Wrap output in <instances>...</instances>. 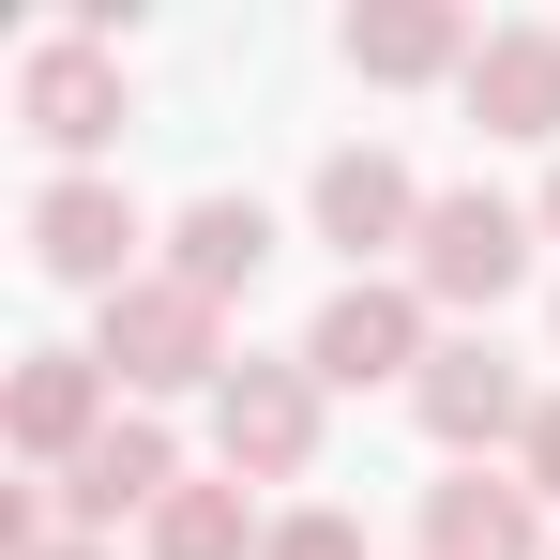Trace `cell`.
<instances>
[{
    "instance_id": "cell-18",
    "label": "cell",
    "mask_w": 560,
    "mask_h": 560,
    "mask_svg": "<svg viewBox=\"0 0 560 560\" xmlns=\"http://www.w3.org/2000/svg\"><path fill=\"white\" fill-rule=\"evenodd\" d=\"M530 228H546V243H560V167H546V197H530Z\"/></svg>"
},
{
    "instance_id": "cell-7",
    "label": "cell",
    "mask_w": 560,
    "mask_h": 560,
    "mask_svg": "<svg viewBox=\"0 0 560 560\" xmlns=\"http://www.w3.org/2000/svg\"><path fill=\"white\" fill-rule=\"evenodd\" d=\"M303 212H318V243H334L349 273H409V243H424V212H440V197L409 183V152H378V137H349V152H318V183H303Z\"/></svg>"
},
{
    "instance_id": "cell-9",
    "label": "cell",
    "mask_w": 560,
    "mask_h": 560,
    "mask_svg": "<svg viewBox=\"0 0 560 560\" xmlns=\"http://www.w3.org/2000/svg\"><path fill=\"white\" fill-rule=\"evenodd\" d=\"M15 121H31L61 167H92L106 137L137 121V92H121V46H106V31H46V46L15 61Z\"/></svg>"
},
{
    "instance_id": "cell-4",
    "label": "cell",
    "mask_w": 560,
    "mask_h": 560,
    "mask_svg": "<svg viewBox=\"0 0 560 560\" xmlns=\"http://www.w3.org/2000/svg\"><path fill=\"white\" fill-rule=\"evenodd\" d=\"M409 409H424V440L455 469H515V440H530L546 394H530V364H515L500 334H440V364L409 378Z\"/></svg>"
},
{
    "instance_id": "cell-6",
    "label": "cell",
    "mask_w": 560,
    "mask_h": 560,
    "mask_svg": "<svg viewBox=\"0 0 560 560\" xmlns=\"http://www.w3.org/2000/svg\"><path fill=\"white\" fill-rule=\"evenodd\" d=\"M137 243H152V212L106 183V167H46V183H31V273H61V288H92V303H121V288L152 273Z\"/></svg>"
},
{
    "instance_id": "cell-17",
    "label": "cell",
    "mask_w": 560,
    "mask_h": 560,
    "mask_svg": "<svg viewBox=\"0 0 560 560\" xmlns=\"http://www.w3.org/2000/svg\"><path fill=\"white\" fill-rule=\"evenodd\" d=\"M515 485H530V500H560V394L530 409V440H515Z\"/></svg>"
},
{
    "instance_id": "cell-13",
    "label": "cell",
    "mask_w": 560,
    "mask_h": 560,
    "mask_svg": "<svg viewBox=\"0 0 560 560\" xmlns=\"http://www.w3.org/2000/svg\"><path fill=\"white\" fill-rule=\"evenodd\" d=\"M424 560H560V530L515 469H440L424 485Z\"/></svg>"
},
{
    "instance_id": "cell-19",
    "label": "cell",
    "mask_w": 560,
    "mask_h": 560,
    "mask_svg": "<svg viewBox=\"0 0 560 560\" xmlns=\"http://www.w3.org/2000/svg\"><path fill=\"white\" fill-rule=\"evenodd\" d=\"M46 560H121V546H77V530H61V546H46Z\"/></svg>"
},
{
    "instance_id": "cell-2",
    "label": "cell",
    "mask_w": 560,
    "mask_h": 560,
    "mask_svg": "<svg viewBox=\"0 0 560 560\" xmlns=\"http://www.w3.org/2000/svg\"><path fill=\"white\" fill-rule=\"evenodd\" d=\"M530 243H546V228H530V197H485V183H455L440 212H424V243H409V288H424V303H440L455 334H485V318H500V303L530 288Z\"/></svg>"
},
{
    "instance_id": "cell-14",
    "label": "cell",
    "mask_w": 560,
    "mask_h": 560,
    "mask_svg": "<svg viewBox=\"0 0 560 560\" xmlns=\"http://www.w3.org/2000/svg\"><path fill=\"white\" fill-rule=\"evenodd\" d=\"M152 273H183L197 303H243V288L273 273V212H258V197H183V212H167V258H152Z\"/></svg>"
},
{
    "instance_id": "cell-1",
    "label": "cell",
    "mask_w": 560,
    "mask_h": 560,
    "mask_svg": "<svg viewBox=\"0 0 560 560\" xmlns=\"http://www.w3.org/2000/svg\"><path fill=\"white\" fill-rule=\"evenodd\" d=\"M92 364L121 378V409H152V394H228V303H197L183 273H137L121 303H92Z\"/></svg>"
},
{
    "instance_id": "cell-5",
    "label": "cell",
    "mask_w": 560,
    "mask_h": 560,
    "mask_svg": "<svg viewBox=\"0 0 560 560\" xmlns=\"http://www.w3.org/2000/svg\"><path fill=\"white\" fill-rule=\"evenodd\" d=\"M318 440H334V394H318V364L288 349V364H228V394H212V455H228V485H303L318 469Z\"/></svg>"
},
{
    "instance_id": "cell-15",
    "label": "cell",
    "mask_w": 560,
    "mask_h": 560,
    "mask_svg": "<svg viewBox=\"0 0 560 560\" xmlns=\"http://www.w3.org/2000/svg\"><path fill=\"white\" fill-rule=\"evenodd\" d=\"M137 546H152V560H258V546H273V515H258V485H228V469H212V485H183Z\"/></svg>"
},
{
    "instance_id": "cell-11",
    "label": "cell",
    "mask_w": 560,
    "mask_h": 560,
    "mask_svg": "<svg viewBox=\"0 0 560 560\" xmlns=\"http://www.w3.org/2000/svg\"><path fill=\"white\" fill-rule=\"evenodd\" d=\"M334 46H349L364 92H424V77H469V61H485V31H469L455 0H349Z\"/></svg>"
},
{
    "instance_id": "cell-10",
    "label": "cell",
    "mask_w": 560,
    "mask_h": 560,
    "mask_svg": "<svg viewBox=\"0 0 560 560\" xmlns=\"http://www.w3.org/2000/svg\"><path fill=\"white\" fill-rule=\"evenodd\" d=\"M183 485H197V469H183V440H167L152 409H121V424H106L92 455H77V469H61V485H46V500H61V530H77V546H106L121 515L152 530V515H167Z\"/></svg>"
},
{
    "instance_id": "cell-12",
    "label": "cell",
    "mask_w": 560,
    "mask_h": 560,
    "mask_svg": "<svg viewBox=\"0 0 560 560\" xmlns=\"http://www.w3.org/2000/svg\"><path fill=\"white\" fill-rule=\"evenodd\" d=\"M455 92H469L485 137H515V152H546V167H560V31L500 15V31H485V61H469Z\"/></svg>"
},
{
    "instance_id": "cell-3",
    "label": "cell",
    "mask_w": 560,
    "mask_h": 560,
    "mask_svg": "<svg viewBox=\"0 0 560 560\" xmlns=\"http://www.w3.org/2000/svg\"><path fill=\"white\" fill-rule=\"evenodd\" d=\"M303 364H318V394H378V378H424L440 364V303L409 273H349L318 318H303Z\"/></svg>"
},
{
    "instance_id": "cell-16",
    "label": "cell",
    "mask_w": 560,
    "mask_h": 560,
    "mask_svg": "<svg viewBox=\"0 0 560 560\" xmlns=\"http://www.w3.org/2000/svg\"><path fill=\"white\" fill-rule=\"evenodd\" d=\"M258 560H364V530H349L334 500H288V515H273V546H258Z\"/></svg>"
},
{
    "instance_id": "cell-8",
    "label": "cell",
    "mask_w": 560,
    "mask_h": 560,
    "mask_svg": "<svg viewBox=\"0 0 560 560\" xmlns=\"http://www.w3.org/2000/svg\"><path fill=\"white\" fill-rule=\"evenodd\" d=\"M106 424H121V378H106L92 349H15V378H0V440H15V469L61 485Z\"/></svg>"
}]
</instances>
